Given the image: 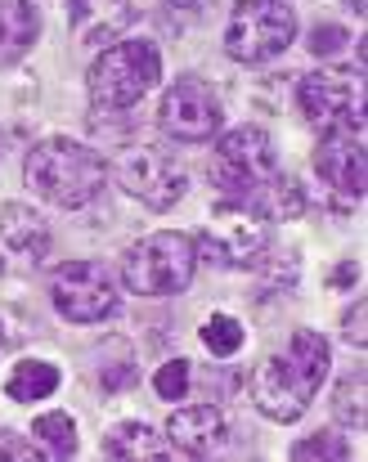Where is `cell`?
<instances>
[{
	"mask_svg": "<svg viewBox=\"0 0 368 462\" xmlns=\"http://www.w3.org/2000/svg\"><path fill=\"white\" fill-rule=\"evenodd\" d=\"M333 418L351 431H360L368 422V377L364 368H351L337 386H333Z\"/></svg>",
	"mask_w": 368,
	"mask_h": 462,
	"instance_id": "21",
	"label": "cell"
},
{
	"mask_svg": "<svg viewBox=\"0 0 368 462\" xmlns=\"http://www.w3.org/2000/svg\"><path fill=\"white\" fill-rule=\"evenodd\" d=\"M342 337L355 346V350H364L368 346V301L360 297V301H351V310L342 314Z\"/></svg>",
	"mask_w": 368,
	"mask_h": 462,
	"instance_id": "26",
	"label": "cell"
},
{
	"mask_svg": "<svg viewBox=\"0 0 368 462\" xmlns=\"http://www.w3.org/2000/svg\"><path fill=\"white\" fill-rule=\"evenodd\" d=\"M198 274V243L180 229H158L126 247L122 283L135 297H180Z\"/></svg>",
	"mask_w": 368,
	"mask_h": 462,
	"instance_id": "4",
	"label": "cell"
},
{
	"mask_svg": "<svg viewBox=\"0 0 368 462\" xmlns=\"http://www.w3.org/2000/svg\"><path fill=\"white\" fill-rule=\"evenodd\" d=\"M41 36V14L32 0H0V63H14Z\"/></svg>",
	"mask_w": 368,
	"mask_h": 462,
	"instance_id": "17",
	"label": "cell"
},
{
	"mask_svg": "<svg viewBox=\"0 0 368 462\" xmlns=\"http://www.w3.org/2000/svg\"><path fill=\"white\" fill-rule=\"evenodd\" d=\"M279 157H274V140L261 126H234L216 140V157H211V184L225 193V202H243L252 207L256 193L274 180Z\"/></svg>",
	"mask_w": 368,
	"mask_h": 462,
	"instance_id": "6",
	"label": "cell"
},
{
	"mask_svg": "<svg viewBox=\"0 0 368 462\" xmlns=\"http://www.w3.org/2000/svg\"><path fill=\"white\" fill-rule=\"evenodd\" d=\"M113 175H117V189L131 193L135 202H144L149 211H171L189 193L184 162L171 149H162V144H135V149H126V153L117 157Z\"/></svg>",
	"mask_w": 368,
	"mask_h": 462,
	"instance_id": "8",
	"label": "cell"
},
{
	"mask_svg": "<svg viewBox=\"0 0 368 462\" xmlns=\"http://www.w3.org/2000/svg\"><path fill=\"white\" fill-rule=\"evenodd\" d=\"M360 283V265L355 261H342L337 270H328V288L337 292V288H355Z\"/></svg>",
	"mask_w": 368,
	"mask_h": 462,
	"instance_id": "30",
	"label": "cell"
},
{
	"mask_svg": "<svg viewBox=\"0 0 368 462\" xmlns=\"http://www.w3.org/2000/svg\"><path fill=\"white\" fill-rule=\"evenodd\" d=\"M297 41V14L283 0H238L225 23V54L234 63H265Z\"/></svg>",
	"mask_w": 368,
	"mask_h": 462,
	"instance_id": "7",
	"label": "cell"
},
{
	"mask_svg": "<svg viewBox=\"0 0 368 462\" xmlns=\"http://www.w3.org/2000/svg\"><path fill=\"white\" fill-rule=\"evenodd\" d=\"M0 279H5V265H0Z\"/></svg>",
	"mask_w": 368,
	"mask_h": 462,
	"instance_id": "33",
	"label": "cell"
},
{
	"mask_svg": "<svg viewBox=\"0 0 368 462\" xmlns=\"http://www.w3.org/2000/svg\"><path fill=\"white\" fill-rule=\"evenodd\" d=\"M198 252L220 265V270H261L274 252V234H270V220L243 202H220L211 207L202 234L193 238Z\"/></svg>",
	"mask_w": 368,
	"mask_h": 462,
	"instance_id": "5",
	"label": "cell"
},
{
	"mask_svg": "<svg viewBox=\"0 0 368 462\" xmlns=\"http://www.w3.org/2000/svg\"><path fill=\"white\" fill-rule=\"evenodd\" d=\"M68 23L81 45H108L135 23L131 0H68Z\"/></svg>",
	"mask_w": 368,
	"mask_h": 462,
	"instance_id": "15",
	"label": "cell"
},
{
	"mask_svg": "<svg viewBox=\"0 0 368 462\" xmlns=\"http://www.w3.org/2000/svg\"><path fill=\"white\" fill-rule=\"evenodd\" d=\"M158 126L162 135L180 140V144H207L220 135L225 126V108L216 99V90L198 77H180L167 86L162 104H158Z\"/></svg>",
	"mask_w": 368,
	"mask_h": 462,
	"instance_id": "11",
	"label": "cell"
},
{
	"mask_svg": "<svg viewBox=\"0 0 368 462\" xmlns=\"http://www.w3.org/2000/svg\"><path fill=\"white\" fill-rule=\"evenodd\" d=\"M50 301L68 323H104L117 314V283L99 261H63L50 274Z\"/></svg>",
	"mask_w": 368,
	"mask_h": 462,
	"instance_id": "10",
	"label": "cell"
},
{
	"mask_svg": "<svg viewBox=\"0 0 368 462\" xmlns=\"http://www.w3.org/2000/svg\"><path fill=\"white\" fill-rule=\"evenodd\" d=\"M32 436L45 449V458H72L77 454V422L68 413H59V409L54 413H41L32 422Z\"/></svg>",
	"mask_w": 368,
	"mask_h": 462,
	"instance_id": "22",
	"label": "cell"
},
{
	"mask_svg": "<svg viewBox=\"0 0 368 462\" xmlns=\"http://www.w3.org/2000/svg\"><path fill=\"white\" fill-rule=\"evenodd\" d=\"M45 256H50V225L41 220V211L23 202H5L0 207V265L32 274L45 265Z\"/></svg>",
	"mask_w": 368,
	"mask_h": 462,
	"instance_id": "13",
	"label": "cell"
},
{
	"mask_svg": "<svg viewBox=\"0 0 368 462\" xmlns=\"http://www.w3.org/2000/svg\"><path fill=\"white\" fill-rule=\"evenodd\" d=\"M90 373H95V386L104 395H117V391H131L140 368H135V350L126 337H104L95 346V359H90Z\"/></svg>",
	"mask_w": 368,
	"mask_h": 462,
	"instance_id": "16",
	"label": "cell"
},
{
	"mask_svg": "<svg viewBox=\"0 0 368 462\" xmlns=\"http://www.w3.org/2000/svg\"><path fill=\"white\" fill-rule=\"evenodd\" d=\"M23 180L36 198H45L50 207L63 211H81L90 207L104 184H108V162L95 153L90 144L72 140V135H45L27 149L23 162Z\"/></svg>",
	"mask_w": 368,
	"mask_h": 462,
	"instance_id": "2",
	"label": "cell"
},
{
	"mask_svg": "<svg viewBox=\"0 0 368 462\" xmlns=\"http://www.w3.org/2000/svg\"><path fill=\"white\" fill-rule=\"evenodd\" d=\"M0 341H5V328H0Z\"/></svg>",
	"mask_w": 368,
	"mask_h": 462,
	"instance_id": "32",
	"label": "cell"
},
{
	"mask_svg": "<svg viewBox=\"0 0 368 462\" xmlns=\"http://www.w3.org/2000/svg\"><path fill=\"white\" fill-rule=\"evenodd\" d=\"M198 337H202V346H207L216 359H234V355L243 350V341H247V332H243V323H238L234 314H211V319L198 328Z\"/></svg>",
	"mask_w": 368,
	"mask_h": 462,
	"instance_id": "23",
	"label": "cell"
},
{
	"mask_svg": "<svg viewBox=\"0 0 368 462\" xmlns=\"http://www.w3.org/2000/svg\"><path fill=\"white\" fill-rule=\"evenodd\" d=\"M167 9L176 14V23H202L211 14V0H167Z\"/></svg>",
	"mask_w": 368,
	"mask_h": 462,
	"instance_id": "29",
	"label": "cell"
},
{
	"mask_svg": "<svg viewBox=\"0 0 368 462\" xmlns=\"http://www.w3.org/2000/svg\"><path fill=\"white\" fill-rule=\"evenodd\" d=\"M104 454L126 462H162L167 458V440L149 422H117L104 436Z\"/></svg>",
	"mask_w": 368,
	"mask_h": 462,
	"instance_id": "18",
	"label": "cell"
},
{
	"mask_svg": "<svg viewBox=\"0 0 368 462\" xmlns=\"http://www.w3.org/2000/svg\"><path fill=\"white\" fill-rule=\"evenodd\" d=\"M153 86H162V50L153 41H113L86 77V95L99 117L135 108Z\"/></svg>",
	"mask_w": 368,
	"mask_h": 462,
	"instance_id": "3",
	"label": "cell"
},
{
	"mask_svg": "<svg viewBox=\"0 0 368 462\" xmlns=\"http://www.w3.org/2000/svg\"><path fill=\"white\" fill-rule=\"evenodd\" d=\"M297 108L306 126L319 135L342 131V126H364V99H360V72L355 68H319L297 81Z\"/></svg>",
	"mask_w": 368,
	"mask_h": 462,
	"instance_id": "9",
	"label": "cell"
},
{
	"mask_svg": "<svg viewBox=\"0 0 368 462\" xmlns=\"http://www.w3.org/2000/svg\"><path fill=\"white\" fill-rule=\"evenodd\" d=\"M59 382H63L59 364H50V359H18L9 368V377H5V395L14 404H36V400H50L59 391Z\"/></svg>",
	"mask_w": 368,
	"mask_h": 462,
	"instance_id": "19",
	"label": "cell"
},
{
	"mask_svg": "<svg viewBox=\"0 0 368 462\" xmlns=\"http://www.w3.org/2000/svg\"><path fill=\"white\" fill-rule=\"evenodd\" d=\"M225 436H229V418H225L220 404H189V409H176L167 418L162 440L184 458H207L225 445Z\"/></svg>",
	"mask_w": 368,
	"mask_h": 462,
	"instance_id": "14",
	"label": "cell"
},
{
	"mask_svg": "<svg viewBox=\"0 0 368 462\" xmlns=\"http://www.w3.org/2000/svg\"><path fill=\"white\" fill-rule=\"evenodd\" d=\"M189 382H193L189 359H167V364L153 373V391H158L162 400H184V395H189Z\"/></svg>",
	"mask_w": 368,
	"mask_h": 462,
	"instance_id": "25",
	"label": "cell"
},
{
	"mask_svg": "<svg viewBox=\"0 0 368 462\" xmlns=\"http://www.w3.org/2000/svg\"><path fill=\"white\" fill-rule=\"evenodd\" d=\"M288 458L306 462V458H351V445L342 440V436H333V431H315V436H306V440H297L292 449H288Z\"/></svg>",
	"mask_w": 368,
	"mask_h": 462,
	"instance_id": "24",
	"label": "cell"
},
{
	"mask_svg": "<svg viewBox=\"0 0 368 462\" xmlns=\"http://www.w3.org/2000/svg\"><path fill=\"white\" fill-rule=\"evenodd\" d=\"M315 175L319 184L333 193V202L342 211H351L360 202L368 184V157H364V126H342V131H328L319 135V149H315Z\"/></svg>",
	"mask_w": 368,
	"mask_h": 462,
	"instance_id": "12",
	"label": "cell"
},
{
	"mask_svg": "<svg viewBox=\"0 0 368 462\" xmlns=\"http://www.w3.org/2000/svg\"><path fill=\"white\" fill-rule=\"evenodd\" d=\"M346 27H337V23H324V27H315L310 32V54H319V59H328V54H342L346 50Z\"/></svg>",
	"mask_w": 368,
	"mask_h": 462,
	"instance_id": "28",
	"label": "cell"
},
{
	"mask_svg": "<svg viewBox=\"0 0 368 462\" xmlns=\"http://www.w3.org/2000/svg\"><path fill=\"white\" fill-rule=\"evenodd\" d=\"M346 9H351V14H364L368 5H364V0H346Z\"/></svg>",
	"mask_w": 368,
	"mask_h": 462,
	"instance_id": "31",
	"label": "cell"
},
{
	"mask_svg": "<svg viewBox=\"0 0 368 462\" xmlns=\"http://www.w3.org/2000/svg\"><path fill=\"white\" fill-rule=\"evenodd\" d=\"M252 211H261L265 220H297V216L306 211V189H301V180L274 171V180L256 193Z\"/></svg>",
	"mask_w": 368,
	"mask_h": 462,
	"instance_id": "20",
	"label": "cell"
},
{
	"mask_svg": "<svg viewBox=\"0 0 368 462\" xmlns=\"http://www.w3.org/2000/svg\"><path fill=\"white\" fill-rule=\"evenodd\" d=\"M41 458H45L41 445L23 440L18 431H0V462H41Z\"/></svg>",
	"mask_w": 368,
	"mask_h": 462,
	"instance_id": "27",
	"label": "cell"
},
{
	"mask_svg": "<svg viewBox=\"0 0 368 462\" xmlns=\"http://www.w3.org/2000/svg\"><path fill=\"white\" fill-rule=\"evenodd\" d=\"M328 359H333L328 337L315 332V328H297V332L288 337V346L274 350V355L256 368V377H252V400H256V409H261L270 422H283V427L297 422V418L310 409V400L319 395V386H324V377H328Z\"/></svg>",
	"mask_w": 368,
	"mask_h": 462,
	"instance_id": "1",
	"label": "cell"
}]
</instances>
